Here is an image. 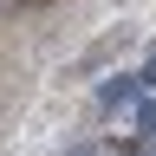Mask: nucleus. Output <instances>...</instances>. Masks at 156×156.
I'll return each mask as SVG.
<instances>
[{"instance_id": "2", "label": "nucleus", "mask_w": 156, "mask_h": 156, "mask_svg": "<svg viewBox=\"0 0 156 156\" xmlns=\"http://www.w3.org/2000/svg\"><path fill=\"white\" fill-rule=\"evenodd\" d=\"M136 78H143V91H156V52L143 58V72H136Z\"/></svg>"}, {"instance_id": "1", "label": "nucleus", "mask_w": 156, "mask_h": 156, "mask_svg": "<svg viewBox=\"0 0 156 156\" xmlns=\"http://www.w3.org/2000/svg\"><path fill=\"white\" fill-rule=\"evenodd\" d=\"M136 98H143V78H136V72H117V78L98 85V104H104V111H130Z\"/></svg>"}]
</instances>
